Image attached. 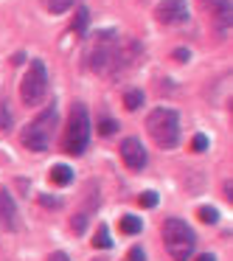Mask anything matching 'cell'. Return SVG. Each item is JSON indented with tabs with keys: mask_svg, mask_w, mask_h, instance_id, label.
I'll use <instances>...</instances> for the list:
<instances>
[{
	"mask_svg": "<svg viewBox=\"0 0 233 261\" xmlns=\"http://www.w3.org/2000/svg\"><path fill=\"white\" fill-rule=\"evenodd\" d=\"M87 59H90V70H96V73H115V70H121V59H124V54H121V40L115 31H98L96 40H93V48L90 54H87Z\"/></svg>",
	"mask_w": 233,
	"mask_h": 261,
	"instance_id": "6da1fadb",
	"label": "cell"
},
{
	"mask_svg": "<svg viewBox=\"0 0 233 261\" xmlns=\"http://www.w3.org/2000/svg\"><path fill=\"white\" fill-rule=\"evenodd\" d=\"M146 129L160 149H174L180 143V115L169 107H158L149 113Z\"/></svg>",
	"mask_w": 233,
	"mask_h": 261,
	"instance_id": "7a4b0ae2",
	"label": "cell"
},
{
	"mask_svg": "<svg viewBox=\"0 0 233 261\" xmlns=\"http://www.w3.org/2000/svg\"><path fill=\"white\" fill-rule=\"evenodd\" d=\"M163 242H166V250H169V255L174 261H188L194 255V247H197L194 230L183 219H174V216L163 222Z\"/></svg>",
	"mask_w": 233,
	"mask_h": 261,
	"instance_id": "3957f363",
	"label": "cell"
},
{
	"mask_svg": "<svg viewBox=\"0 0 233 261\" xmlns=\"http://www.w3.org/2000/svg\"><path fill=\"white\" fill-rule=\"evenodd\" d=\"M87 141H90V115H87L85 104H73L62 146L68 154H82L87 149Z\"/></svg>",
	"mask_w": 233,
	"mask_h": 261,
	"instance_id": "277c9868",
	"label": "cell"
},
{
	"mask_svg": "<svg viewBox=\"0 0 233 261\" xmlns=\"http://www.w3.org/2000/svg\"><path fill=\"white\" fill-rule=\"evenodd\" d=\"M54 126H57V107H48L23 129V146L31 152H45L51 143Z\"/></svg>",
	"mask_w": 233,
	"mask_h": 261,
	"instance_id": "5b68a950",
	"label": "cell"
},
{
	"mask_svg": "<svg viewBox=\"0 0 233 261\" xmlns=\"http://www.w3.org/2000/svg\"><path fill=\"white\" fill-rule=\"evenodd\" d=\"M45 90H48V70L40 59H34L29 65V73L20 82V98H23V104H40L45 98Z\"/></svg>",
	"mask_w": 233,
	"mask_h": 261,
	"instance_id": "8992f818",
	"label": "cell"
},
{
	"mask_svg": "<svg viewBox=\"0 0 233 261\" xmlns=\"http://www.w3.org/2000/svg\"><path fill=\"white\" fill-rule=\"evenodd\" d=\"M154 17L163 25H177L188 20V6L186 0H160L158 9H154Z\"/></svg>",
	"mask_w": 233,
	"mask_h": 261,
	"instance_id": "52a82bcc",
	"label": "cell"
},
{
	"mask_svg": "<svg viewBox=\"0 0 233 261\" xmlns=\"http://www.w3.org/2000/svg\"><path fill=\"white\" fill-rule=\"evenodd\" d=\"M121 158H124V163L130 166L132 171H141L143 166L149 163V154H146V149H143V143L138 141V138H124V141H121Z\"/></svg>",
	"mask_w": 233,
	"mask_h": 261,
	"instance_id": "ba28073f",
	"label": "cell"
},
{
	"mask_svg": "<svg viewBox=\"0 0 233 261\" xmlns=\"http://www.w3.org/2000/svg\"><path fill=\"white\" fill-rule=\"evenodd\" d=\"M199 3L208 9V14L214 17V23L219 29L230 25V0H199Z\"/></svg>",
	"mask_w": 233,
	"mask_h": 261,
	"instance_id": "9c48e42d",
	"label": "cell"
},
{
	"mask_svg": "<svg viewBox=\"0 0 233 261\" xmlns=\"http://www.w3.org/2000/svg\"><path fill=\"white\" fill-rule=\"evenodd\" d=\"M0 225H6L9 230L17 225V208H14V199H12V194L3 191V188H0Z\"/></svg>",
	"mask_w": 233,
	"mask_h": 261,
	"instance_id": "30bf717a",
	"label": "cell"
},
{
	"mask_svg": "<svg viewBox=\"0 0 233 261\" xmlns=\"http://www.w3.org/2000/svg\"><path fill=\"white\" fill-rule=\"evenodd\" d=\"M51 182L54 186H68L70 180H73V169H70V166H65V163H59V166H54L51 169Z\"/></svg>",
	"mask_w": 233,
	"mask_h": 261,
	"instance_id": "8fae6325",
	"label": "cell"
},
{
	"mask_svg": "<svg viewBox=\"0 0 233 261\" xmlns=\"http://www.w3.org/2000/svg\"><path fill=\"white\" fill-rule=\"evenodd\" d=\"M93 247H101V250H107V247H113V239H110V230H107V225H98V230H96V236H93Z\"/></svg>",
	"mask_w": 233,
	"mask_h": 261,
	"instance_id": "7c38bea8",
	"label": "cell"
},
{
	"mask_svg": "<svg viewBox=\"0 0 233 261\" xmlns=\"http://www.w3.org/2000/svg\"><path fill=\"white\" fill-rule=\"evenodd\" d=\"M141 216H132V214H126L124 216V219H121V230H124V233H130V236H132V233H141Z\"/></svg>",
	"mask_w": 233,
	"mask_h": 261,
	"instance_id": "4fadbf2b",
	"label": "cell"
},
{
	"mask_svg": "<svg viewBox=\"0 0 233 261\" xmlns=\"http://www.w3.org/2000/svg\"><path fill=\"white\" fill-rule=\"evenodd\" d=\"M143 104V93L141 90H126L124 93V107L126 110H138Z\"/></svg>",
	"mask_w": 233,
	"mask_h": 261,
	"instance_id": "5bb4252c",
	"label": "cell"
},
{
	"mask_svg": "<svg viewBox=\"0 0 233 261\" xmlns=\"http://www.w3.org/2000/svg\"><path fill=\"white\" fill-rule=\"evenodd\" d=\"M73 3H76V0H45V9L51 14H62V12H68Z\"/></svg>",
	"mask_w": 233,
	"mask_h": 261,
	"instance_id": "9a60e30c",
	"label": "cell"
},
{
	"mask_svg": "<svg viewBox=\"0 0 233 261\" xmlns=\"http://www.w3.org/2000/svg\"><path fill=\"white\" fill-rule=\"evenodd\" d=\"M197 216H199V222H205V225H214V222L219 219V211H216V208H208V205H202V208L197 211Z\"/></svg>",
	"mask_w": 233,
	"mask_h": 261,
	"instance_id": "2e32d148",
	"label": "cell"
},
{
	"mask_svg": "<svg viewBox=\"0 0 233 261\" xmlns=\"http://www.w3.org/2000/svg\"><path fill=\"white\" fill-rule=\"evenodd\" d=\"M87 20H90V12H87V9H79V12H76V23H73V31H76V34H85Z\"/></svg>",
	"mask_w": 233,
	"mask_h": 261,
	"instance_id": "e0dca14e",
	"label": "cell"
},
{
	"mask_svg": "<svg viewBox=\"0 0 233 261\" xmlns=\"http://www.w3.org/2000/svg\"><path fill=\"white\" fill-rule=\"evenodd\" d=\"M138 202H141L143 208H154V205H158V194H154V191H143L141 197H138Z\"/></svg>",
	"mask_w": 233,
	"mask_h": 261,
	"instance_id": "ac0fdd59",
	"label": "cell"
},
{
	"mask_svg": "<svg viewBox=\"0 0 233 261\" xmlns=\"http://www.w3.org/2000/svg\"><path fill=\"white\" fill-rule=\"evenodd\" d=\"M115 126H118V124H115L113 118H101V121H98V132H101V135H113Z\"/></svg>",
	"mask_w": 233,
	"mask_h": 261,
	"instance_id": "d6986e66",
	"label": "cell"
},
{
	"mask_svg": "<svg viewBox=\"0 0 233 261\" xmlns=\"http://www.w3.org/2000/svg\"><path fill=\"white\" fill-rule=\"evenodd\" d=\"M9 124H12V113H9L6 104L0 101V129H9Z\"/></svg>",
	"mask_w": 233,
	"mask_h": 261,
	"instance_id": "ffe728a7",
	"label": "cell"
},
{
	"mask_svg": "<svg viewBox=\"0 0 233 261\" xmlns=\"http://www.w3.org/2000/svg\"><path fill=\"white\" fill-rule=\"evenodd\" d=\"M191 149H194V152H205V149H208V138H205V135H194Z\"/></svg>",
	"mask_w": 233,
	"mask_h": 261,
	"instance_id": "44dd1931",
	"label": "cell"
},
{
	"mask_svg": "<svg viewBox=\"0 0 233 261\" xmlns=\"http://www.w3.org/2000/svg\"><path fill=\"white\" fill-rule=\"evenodd\" d=\"M70 225H73L76 233H82V230H85V225H87V214H76V219L70 222Z\"/></svg>",
	"mask_w": 233,
	"mask_h": 261,
	"instance_id": "7402d4cb",
	"label": "cell"
},
{
	"mask_svg": "<svg viewBox=\"0 0 233 261\" xmlns=\"http://www.w3.org/2000/svg\"><path fill=\"white\" fill-rule=\"evenodd\" d=\"M130 261H146V253L141 247H132L130 250Z\"/></svg>",
	"mask_w": 233,
	"mask_h": 261,
	"instance_id": "603a6c76",
	"label": "cell"
},
{
	"mask_svg": "<svg viewBox=\"0 0 233 261\" xmlns=\"http://www.w3.org/2000/svg\"><path fill=\"white\" fill-rule=\"evenodd\" d=\"M40 202H42V205H51V208H57V205H59V199H57V197H48V194H42V197H40Z\"/></svg>",
	"mask_w": 233,
	"mask_h": 261,
	"instance_id": "cb8c5ba5",
	"label": "cell"
},
{
	"mask_svg": "<svg viewBox=\"0 0 233 261\" xmlns=\"http://www.w3.org/2000/svg\"><path fill=\"white\" fill-rule=\"evenodd\" d=\"M48 261H70V258H68V253H51Z\"/></svg>",
	"mask_w": 233,
	"mask_h": 261,
	"instance_id": "d4e9b609",
	"label": "cell"
},
{
	"mask_svg": "<svg viewBox=\"0 0 233 261\" xmlns=\"http://www.w3.org/2000/svg\"><path fill=\"white\" fill-rule=\"evenodd\" d=\"M174 59H177V62H186V59H188V51H183V48H180V51H174Z\"/></svg>",
	"mask_w": 233,
	"mask_h": 261,
	"instance_id": "484cf974",
	"label": "cell"
},
{
	"mask_svg": "<svg viewBox=\"0 0 233 261\" xmlns=\"http://www.w3.org/2000/svg\"><path fill=\"white\" fill-rule=\"evenodd\" d=\"M197 261H216V258H214V255H211V253H202V255H199Z\"/></svg>",
	"mask_w": 233,
	"mask_h": 261,
	"instance_id": "4316f807",
	"label": "cell"
},
{
	"mask_svg": "<svg viewBox=\"0 0 233 261\" xmlns=\"http://www.w3.org/2000/svg\"><path fill=\"white\" fill-rule=\"evenodd\" d=\"M96 261H98V258H96Z\"/></svg>",
	"mask_w": 233,
	"mask_h": 261,
	"instance_id": "83f0119b",
	"label": "cell"
}]
</instances>
